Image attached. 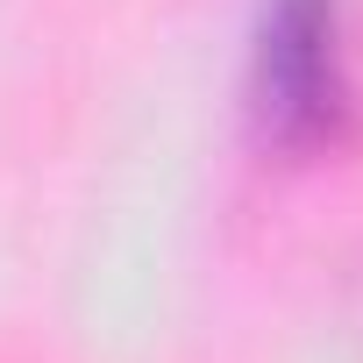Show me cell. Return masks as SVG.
<instances>
[{"label":"cell","instance_id":"obj_1","mask_svg":"<svg viewBox=\"0 0 363 363\" xmlns=\"http://www.w3.org/2000/svg\"><path fill=\"white\" fill-rule=\"evenodd\" d=\"M242 114H250L257 150L285 164L342 157L363 135V86L349 65L342 0H264L257 8Z\"/></svg>","mask_w":363,"mask_h":363}]
</instances>
